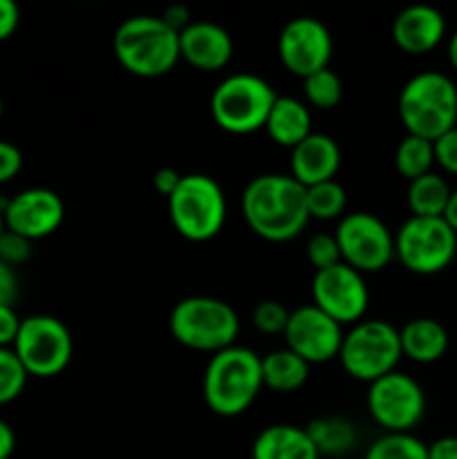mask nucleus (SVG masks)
I'll list each match as a JSON object with an SVG mask.
<instances>
[{
	"label": "nucleus",
	"instance_id": "obj_24",
	"mask_svg": "<svg viewBox=\"0 0 457 459\" xmlns=\"http://www.w3.org/2000/svg\"><path fill=\"white\" fill-rule=\"evenodd\" d=\"M451 186L446 179L437 173H428L408 184L406 202L412 218H444L448 200H451Z\"/></svg>",
	"mask_w": 457,
	"mask_h": 459
},
{
	"label": "nucleus",
	"instance_id": "obj_14",
	"mask_svg": "<svg viewBox=\"0 0 457 459\" xmlns=\"http://www.w3.org/2000/svg\"><path fill=\"white\" fill-rule=\"evenodd\" d=\"M332 52L330 30L314 16L291 18L278 36V58L298 79L330 67Z\"/></svg>",
	"mask_w": 457,
	"mask_h": 459
},
{
	"label": "nucleus",
	"instance_id": "obj_13",
	"mask_svg": "<svg viewBox=\"0 0 457 459\" xmlns=\"http://www.w3.org/2000/svg\"><path fill=\"white\" fill-rule=\"evenodd\" d=\"M312 305L339 325H357L370 305V290L363 273L345 263L316 272L312 278Z\"/></svg>",
	"mask_w": 457,
	"mask_h": 459
},
{
	"label": "nucleus",
	"instance_id": "obj_3",
	"mask_svg": "<svg viewBox=\"0 0 457 459\" xmlns=\"http://www.w3.org/2000/svg\"><path fill=\"white\" fill-rule=\"evenodd\" d=\"M263 357L242 345L213 354L202 379V397L211 412L237 417L258 399L263 385Z\"/></svg>",
	"mask_w": 457,
	"mask_h": 459
},
{
	"label": "nucleus",
	"instance_id": "obj_23",
	"mask_svg": "<svg viewBox=\"0 0 457 459\" xmlns=\"http://www.w3.org/2000/svg\"><path fill=\"white\" fill-rule=\"evenodd\" d=\"M263 385L273 393H296L309 379V363L289 348L273 350L263 357Z\"/></svg>",
	"mask_w": 457,
	"mask_h": 459
},
{
	"label": "nucleus",
	"instance_id": "obj_38",
	"mask_svg": "<svg viewBox=\"0 0 457 459\" xmlns=\"http://www.w3.org/2000/svg\"><path fill=\"white\" fill-rule=\"evenodd\" d=\"M21 22V9L13 0H0V43L12 39Z\"/></svg>",
	"mask_w": 457,
	"mask_h": 459
},
{
	"label": "nucleus",
	"instance_id": "obj_15",
	"mask_svg": "<svg viewBox=\"0 0 457 459\" xmlns=\"http://www.w3.org/2000/svg\"><path fill=\"white\" fill-rule=\"evenodd\" d=\"M0 209H3L4 229L30 242L43 240L56 233L65 220V204L61 195L43 186L16 193L7 202H0Z\"/></svg>",
	"mask_w": 457,
	"mask_h": 459
},
{
	"label": "nucleus",
	"instance_id": "obj_40",
	"mask_svg": "<svg viewBox=\"0 0 457 459\" xmlns=\"http://www.w3.org/2000/svg\"><path fill=\"white\" fill-rule=\"evenodd\" d=\"M428 459H457V437L448 435L428 444Z\"/></svg>",
	"mask_w": 457,
	"mask_h": 459
},
{
	"label": "nucleus",
	"instance_id": "obj_30",
	"mask_svg": "<svg viewBox=\"0 0 457 459\" xmlns=\"http://www.w3.org/2000/svg\"><path fill=\"white\" fill-rule=\"evenodd\" d=\"M27 370L18 361L16 352L12 348H0V406L16 402L25 390Z\"/></svg>",
	"mask_w": 457,
	"mask_h": 459
},
{
	"label": "nucleus",
	"instance_id": "obj_42",
	"mask_svg": "<svg viewBox=\"0 0 457 459\" xmlns=\"http://www.w3.org/2000/svg\"><path fill=\"white\" fill-rule=\"evenodd\" d=\"M16 451V433L4 420H0V459H9Z\"/></svg>",
	"mask_w": 457,
	"mask_h": 459
},
{
	"label": "nucleus",
	"instance_id": "obj_10",
	"mask_svg": "<svg viewBox=\"0 0 457 459\" xmlns=\"http://www.w3.org/2000/svg\"><path fill=\"white\" fill-rule=\"evenodd\" d=\"M457 233L444 218H408L394 233V258L410 273L435 276L455 260Z\"/></svg>",
	"mask_w": 457,
	"mask_h": 459
},
{
	"label": "nucleus",
	"instance_id": "obj_12",
	"mask_svg": "<svg viewBox=\"0 0 457 459\" xmlns=\"http://www.w3.org/2000/svg\"><path fill=\"white\" fill-rule=\"evenodd\" d=\"M367 412L388 433H410L426 415V393L406 372H390L367 385Z\"/></svg>",
	"mask_w": 457,
	"mask_h": 459
},
{
	"label": "nucleus",
	"instance_id": "obj_32",
	"mask_svg": "<svg viewBox=\"0 0 457 459\" xmlns=\"http://www.w3.org/2000/svg\"><path fill=\"white\" fill-rule=\"evenodd\" d=\"M307 260L316 272H323V269H330L334 264L343 263L334 233H316V236L309 238Z\"/></svg>",
	"mask_w": 457,
	"mask_h": 459
},
{
	"label": "nucleus",
	"instance_id": "obj_43",
	"mask_svg": "<svg viewBox=\"0 0 457 459\" xmlns=\"http://www.w3.org/2000/svg\"><path fill=\"white\" fill-rule=\"evenodd\" d=\"M444 220H446L448 227L457 233V188L451 193V200H448L446 211H444Z\"/></svg>",
	"mask_w": 457,
	"mask_h": 459
},
{
	"label": "nucleus",
	"instance_id": "obj_22",
	"mask_svg": "<svg viewBox=\"0 0 457 459\" xmlns=\"http://www.w3.org/2000/svg\"><path fill=\"white\" fill-rule=\"evenodd\" d=\"M269 139L276 146L296 148L312 134V115L307 103L296 97H278L264 124Z\"/></svg>",
	"mask_w": 457,
	"mask_h": 459
},
{
	"label": "nucleus",
	"instance_id": "obj_45",
	"mask_svg": "<svg viewBox=\"0 0 457 459\" xmlns=\"http://www.w3.org/2000/svg\"><path fill=\"white\" fill-rule=\"evenodd\" d=\"M4 233V220H3V209H0V236Z\"/></svg>",
	"mask_w": 457,
	"mask_h": 459
},
{
	"label": "nucleus",
	"instance_id": "obj_1",
	"mask_svg": "<svg viewBox=\"0 0 457 459\" xmlns=\"http://www.w3.org/2000/svg\"><path fill=\"white\" fill-rule=\"evenodd\" d=\"M240 209L251 231L276 245L298 238L309 222L305 186L285 173L251 179L242 191Z\"/></svg>",
	"mask_w": 457,
	"mask_h": 459
},
{
	"label": "nucleus",
	"instance_id": "obj_7",
	"mask_svg": "<svg viewBox=\"0 0 457 459\" xmlns=\"http://www.w3.org/2000/svg\"><path fill=\"white\" fill-rule=\"evenodd\" d=\"M168 215L184 240L209 242L227 222V197L218 179L211 175H182L177 188L168 197Z\"/></svg>",
	"mask_w": 457,
	"mask_h": 459
},
{
	"label": "nucleus",
	"instance_id": "obj_16",
	"mask_svg": "<svg viewBox=\"0 0 457 459\" xmlns=\"http://www.w3.org/2000/svg\"><path fill=\"white\" fill-rule=\"evenodd\" d=\"M343 325L327 316L314 305H300L289 314L285 332V348L298 354L309 366L316 363H330L339 359L341 343H343Z\"/></svg>",
	"mask_w": 457,
	"mask_h": 459
},
{
	"label": "nucleus",
	"instance_id": "obj_19",
	"mask_svg": "<svg viewBox=\"0 0 457 459\" xmlns=\"http://www.w3.org/2000/svg\"><path fill=\"white\" fill-rule=\"evenodd\" d=\"M289 166L291 178L305 188L336 179V173L341 169L339 143L330 134L312 133L298 146L291 148Z\"/></svg>",
	"mask_w": 457,
	"mask_h": 459
},
{
	"label": "nucleus",
	"instance_id": "obj_27",
	"mask_svg": "<svg viewBox=\"0 0 457 459\" xmlns=\"http://www.w3.org/2000/svg\"><path fill=\"white\" fill-rule=\"evenodd\" d=\"M305 202H307L309 220L330 222V220H341L345 215L348 193L336 179H330V182L305 188Z\"/></svg>",
	"mask_w": 457,
	"mask_h": 459
},
{
	"label": "nucleus",
	"instance_id": "obj_37",
	"mask_svg": "<svg viewBox=\"0 0 457 459\" xmlns=\"http://www.w3.org/2000/svg\"><path fill=\"white\" fill-rule=\"evenodd\" d=\"M21 321L16 309L0 305V348H12L21 330Z\"/></svg>",
	"mask_w": 457,
	"mask_h": 459
},
{
	"label": "nucleus",
	"instance_id": "obj_8",
	"mask_svg": "<svg viewBox=\"0 0 457 459\" xmlns=\"http://www.w3.org/2000/svg\"><path fill=\"white\" fill-rule=\"evenodd\" d=\"M399 330L381 318H363L343 334L339 361L352 379L370 385L372 381L397 370L401 361Z\"/></svg>",
	"mask_w": 457,
	"mask_h": 459
},
{
	"label": "nucleus",
	"instance_id": "obj_31",
	"mask_svg": "<svg viewBox=\"0 0 457 459\" xmlns=\"http://www.w3.org/2000/svg\"><path fill=\"white\" fill-rule=\"evenodd\" d=\"M289 314L291 312L280 303V300H260V303L255 305L254 314H251V321H254V327L258 332L276 336L285 332Z\"/></svg>",
	"mask_w": 457,
	"mask_h": 459
},
{
	"label": "nucleus",
	"instance_id": "obj_36",
	"mask_svg": "<svg viewBox=\"0 0 457 459\" xmlns=\"http://www.w3.org/2000/svg\"><path fill=\"white\" fill-rule=\"evenodd\" d=\"M18 294H21V282H18L16 272H13V267H9L7 263L0 260V305L13 307Z\"/></svg>",
	"mask_w": 457,
	"mask_h": 459
},
{
	"label": "nucleus",
	"instance_id": "obj_29",
	"mask_svg": "<svg viewBox=\"0 0 457 459\" xmlns=\"http://www.w3.org/2000/svg\"><path fill=\"white\" fill-rule=\"evenodd\" d=\"M303 85L305 99L316 110H334L343 99V83L332 67L309 74L307 79H303Z\"/></svg>",
	"mask_w": 457,
	"mask_h": 459
},
{
	"label": "nucleus",
	"instance_id": "obj_33",
	"mask_svg": "<svg viewBox=\"0 0 457 459\" xmlns=\"http://www.w3.org/2000/svg\"><path fill=\"white\" fill-rule=\"evenodd\" d=\"M31 255V242L25 240L18 233H12L4 229V233L0 236V260L7 263L9 267H16V264L27 263Z\"/></svg>",
	"mask_w": 457,
	"mask_h": 459
},
{
	"label": "nucleus",
	"instance_id": "obj_9",
	"mask_svg": "<svg viewBox=\"0 0 457 459\" xmlns=\"http://www.w3.org/2000/svg\"><path fill=\"white\" fill-rule=\"evenodd\" d=\"M12 350L27 375L36 379L58 377L72 361L74 341L65 323L49 314H34L21 321Z\"/></svg>",
	"mask_w": 457,
	"mask_h": 459
},
{
	"label": "nucleus",
	"instance_id": "obj_17",
	"mask_svg": "<svg viewBox=\"0 0 457 459\" xmlns=\"http://www.w3.org/2000/svg\"><path fill=\"white\" fill-rule=\"evenodd\" d=\"M179 56L202 72H218L233 56V39L222 25L211 21H193L179 31Z\"/></svg>",
	"mask_w": 457,
	"mask_h": 459
},
{
	"label": "nucleus",
	"instance_id": "obj_11",
	"mask_svg": "<svg viewBox=\"0 0 457 459\" xmlns=\"http://www.w3.org/2000/svg\"><path fill=\"white\" fill-rule=\"evenodd\" d=\"M341 260L358 273H376L394 260V233L367 211L345 213L336 224Z\"/></svg>",
	"mask_w": 457,
	"mask_h": 459
},
{
	"label": "nucleus",
	"instance_id": "obj_35",
	"mask_svg": "<svg viewBox=\"0 0 457 459\" xmlns=\"http://www.w3.org/2000/svg\"><path fill=\"white\" fill-rule=\"evenodd\" d=\"M22 169V152L16 143L0 139V186L12 182Z\"/></svg>",
	"mask_w": 457,
	"mask_h": 459
},
{
	"label": "nucleus",
	"instance_id": "obj_25",
	"mask_svg": "<svg viewBox=\"0 0 457 459\" xmlns=\"http://www.w3.org/2000/svg\"><path fill=\"white\" fill-rule=\"evenodd\" d=\"M305 429H307L318 455L341 457L348 455L357 446V426L345 420V417H321V420H314Z\"/></svg>",
	"mask_w": 457,
	"mask_h": 459
},
{
	"label": "nucleus",
	"instance_id": "obj_28",
	"mask_svg": "<svg viewBox=\"0 0 457 459\" xmlns=\"http://www.w3.org/2000/svg\"><path fill=\"white\" fill-rule=\"evenodd\" d=\"M363 459H428V446L410 433H385L372 442Z\"/></svg>",
	"mask_w": 457,
	"mask_h": 459
},
{
	"label": "nucleus",
	"instance_id": "obj_4",
	"mask_svg": "<svg viewBox=\"0 0 457 459\" xmlns=\"http://www.w3.org/2000/svg\"><path fill=\"white\" fill-rule=\"evenodd\" d=\"M397 112L406 134L435 142L457 126L455 81L444 72H419L403 83Z\"/></svg>",
	"mask_w": 457,
	"mask_h": 459
},
{
	"label": "nucleus",
	"instance_id": "obj_26",
	"mask_svg": "<svg viewBox=\"0 0 457 459\" xmlns=\"http://www.w3.org/2000/svg\"><path fill=\"white\" fill-rule=\"evenodd\" d=\"M433 166H435L433 142L415 137V134H406V137L399 142L397 152H394V169H397V173L401 175V178H406L408 182L433 173Z\"/></svg>",
	"mask_w": 457,
	"mask_h": 459
},
{
	"label": "nucleus",
	"instance_id": "obj_20",
	"mask_svg": "<svg viewBox=\"0 0 457 459\" xmlns=\"http://www.w3.org/2000/svg\"><path fill=\"white\" fill-rule=\"evenodd\" d=\"M251 459H321V455L307 429L294 424H273L255 435Z\"/></svg>",
	"mask_w": 457,
	"mask_h": 459
},
{
	"label": "nucleus",
	"instance_id": "obj_41",
	"mask_svg": "<svg viewBox=\"0 0 457 459\" xmlns=\"http://www.w3.org/2000/svg\"><path fill=\"white\" fill-rule=\"evenodd\" d=\"M161 18H164V21L168 22L175 31L186 30V27L193 22L191 12H188V7H184V4H170V7L161 13Z\"/></svg>",
	"mask_w": 457,
	"mask_h": 459
},
{
	"label": "nucleus",
	"instance_id": "obj_2",
	"mask_svg": "<svg viewBox=\"0 0 457 459\" xmlns=\"http://www.w3.org/2000/svg\"><path fill=\"white\" fill-rule=\"evenodd\" d=\"M112 52L119 65L139 79H160L182 61L179 31L151 13L125 18L112 36Z\"/></svg>",
	"mask_w": 457,
	"mask_h": 459
},
{
	"label": "nucleus",
	"instance_id": "obj_44",
	"mask_svg": "<svg viewBox=\"0 0 457 459\" xmlns=\"http://www.w3.org/2000/svg\"><path fill=\"white\" fill-rule=\"evenodd\" d=\"M448 63H451L453 70L457 72V30L453 31V36L448 39Z\"/></svg>",
	"mask_w": 457,
	"mask_h": 459
},
{
	"label": "nucleus",
	"instance_id": "obj_5",
	"mask_svg": "<svg viewBox=\"0 0 457 459\" xmlns=\"http://www.w3.org/2000/svg\"><path fill=\"white\" fill-rule=\"evenodd\" d=\"M168 330L179 345L213 357L236 345L240 318L227 300L213 296H188L170 312Z\"/></svg>",
	"mask_w": 457,
	"mask_h": 459
},
{
	"label": "nucleus",
	"instance_id": "obj_18",
	"mask_svg": "<svg viewBox=\"0 0 457 459\" xmlns=\"http://www.w3.org/2000/svg\"><path fill=\"white\" fill-rule=\"evenodd\" d=\"M446 36V18L430 4H410L392 21V40L401 52L419 56L437 48Z\"/></svg>",
	"mask_w": 457,
	"mask_h": 459
},
{
	"label": "nucleus",
	"instance_id": "obj_21",
	"mask_svg": "<svg viewBox=\"0 0 457 459\" xmlns=\"http://www.w3.org/2000/svg\"><path fill=\"white\" fill-rule=\"evenodd\" d=\"M401 354L419 366L437 363L448 350V332L435 318H412L399 330Z\"/></svg>",
	"mask_w": 457,
	"mask_h": 459
},
{
	"label": "nucleus",
	"instance_id": "obj_6",
	"mask_svg": "<svg viewBox=\"0 0 457 459\" xmlns=\"http://www.w3.org/2000/svg\"><path fill=\"white\" fill-rule=\"evenodd\" d=\"M278 94L254 72H236L215 85L211 94V117L228 134H254L264 130Z\"/></svg>",
	"mask_w": 457,
	"mask_h": 459
},
{
	"label": "nucleus",
	"instance_id": "obj_34",
	"mask_svg": "<svg viewBox=\"0 0 457 459\" xmlns=\"http://www.w3.org/2000/svg\"><path fill=\"white\" fill-rule=\"evenodd\" d=\"M435 164L446 170L448 175H457V126L444 133L433 142Z\"/></svg>",
	"mask_w": 457,
	"mask_h": 459
},
{
	"label": "nucleus",
	"instance_id": "obj_39",
	"mask_svg": "<svg viewBox=\"0 0 457 459\" xmlns=\"http://www.w3.org/2000/svg\"><path fill=\"white\" fill-rule=\"evenodd\" d=\"M179 179H182V175H179L177 170L170 169V166H164V169H160L152 175V188L168 200V197L173 195L175 188H177Z\"/></svg>",
	"mask_w": 457,
	"mask_h": 459
},
{
	"label": "nucleus",
	"instance_id": "obj_46",
	"mask_svg": "<svg viewBox=\"0 0 457 459\" xmlns=\"http://www.w3.org/2000/svg\"><path fill=\"white\" fill-rule=\"evenodd\" d=\"M3 112H4V103H3V99H0V119H3Z\"/></svg>",
	"mask_w": 457,
	"mask_h": 459
}]
</instances>
